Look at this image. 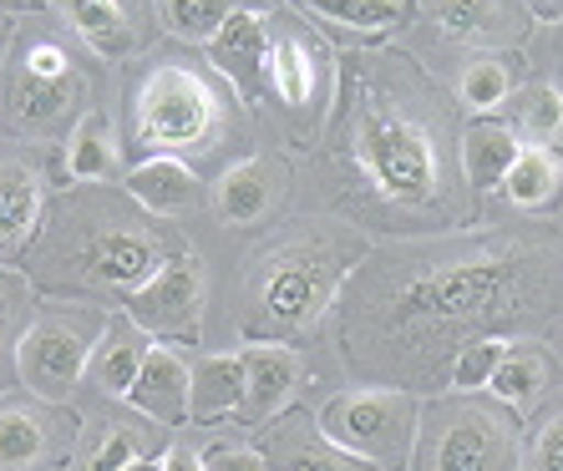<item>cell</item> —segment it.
Returning <instances> with one entry per match:
<instances>
[{"label": "cell", "mask_w": 563, "mask_h": 471, "mask_svg": "<svg viewBox=\"0 0 563 471\" xmlns=\"http://www.w3.org/2000/svg\"><path fill=\"white\" fill-rule=\"evenodd\" d=\"M559 385H563V355L553 350V340L528 335V340H508V355H503L487 395H498L503 406H512L518 416H533Z\"/></svg>", "instance_id": "21"}, {"label": "cell", "mask_w": 563, "mask_h": 471, "mask_svg": "<svg viewBox=\"0 0 563 471\" xmlns=\"http://www.w3.org/2000/svg\"><path fill=\"white\" fill-rule=\"evenodd\" d=\"M41 5H52V0H0V11H41Z\"/></svg>", "instance_id": "42"}, {"label": "cell", "mask_w": 563, "mask_h": 471, "mask_svg": "<svg viewBox=\"0 0 563 471\" xmlns=\"http://www.w3.org/2000/svg\"><path fill=\"white\" fill-rule=\"evenodd\" d=\"M289 198V162L279 153H250L213 183V213L234 228H254Z\"/></svg>", "instance_id": "17"}, {"label": "cell", "mask_w": 563, "mask_h": 471, "mask_svg": "<svg viewBox=\"0 0 563 471\" xmlns=\"http://www.w3.org/2000/svg\"><path fill=\"white\" fill-rule=\"evenodd\" d=\"M36 294L26 269L0 263V401H11L21 391V340H26L31 319H36Z\"/></svg>", "instance_id": "24"}, {"label": "cell", "mask_w": 563, "mask_h": 471, "mask_svg": "<svg viewBox=\"0 0 563 471\" xmlns=\"http://www.w3.org/2000/svg\"><path fill=\"white\" fill-rule=\"evenodd\" d=\"M523 471H563V385L523 416Z\"/></svg>", "instance_id": "34"}, {"label": "cell", "mask_w": 563, "mask_h": 471, "mask_svg": "<svg viewBox=\"0 0 563 471\" xmlns=\"http://www.w3.org/2000/svg\"><path fill=\"white\" fill-rule=\"evenodd\" d=\"M77 420L66 416L62 406L52 401H0V467L5 471H31V467H46L66 451V446H77Z\"/></svg>", "instance_id": "16"}, {"label": "cell", "mask_w": 563, "mask_h": 471, "mask_svg": "<svg viewBox=\"0 0 563 471\" xmlns=\"http://www.w3.org/2000/svg\"><path fill=\"white\" fill-rule=\"evenodd\" d=\"M112 314L87 300H52L41 304L21 340V391L36 401L66 406L77 385L87 380L97 345H102Z\"/></svg>", "instance_id": "8"}, {"label": "cell", "mask_w": 563, "mask_h": 471, "mask_svg": "<svg viewBox=\"0 0 563 471\" xmlns=\"http://www.w3.org/2000/svg\"><path fill=\"white\" fill-rule=\"evenodd\" d=\"M147 350H153L147 329L132 325L128 314H112V325H107L102 345H97L92 366H87V385L102 391L107 401H128V391H132V380H137V370H143Z\"/></svg>", "instance_id": "25"}, {"label": "cell", "mask_w": 563, "mask_h": 471, "mask_svg": "<svg viewBox=\"0 0 563 471\" xmlns=\"http://www.w3.org/2000/svg\"><path fill=\"white\" fill-rule=\"evenodd\" d=\"M11 41H15V26H11V11H0V66L11 56Z\"/></svg>", "instance_id": "39"}, {"label": "cell", "mask_w": 563, "mask_h": 471, "mask_svg": "<svg viewBox=\"0 0 563 471\" xmlns=\"http://www.w3.org/2000/svg\"><path fill=\"white\" fill-rule=\"evenodd\" d=\"M264 81L279 97L285 112L310 117L314 106L325 102L330 87V46L305 26L289 5L269 11V61H264Z\"/></svg>", "instance_id": "11"}, {"label": "cell", "mask_w": 563, "mask_h": 471, "mask_svg": "<svg viewBox=\"0 0 563 471\" xmlns=\"http://www.w3.org/2000/svg\"><path fill=\"white\" fill-rule=\"evenodd\" d=\"M503 355H508V340H477L457 355V366H452V391H487L493 375H498Z\"/></svg>", "instance_id": "35"}, {"label": "cell", "mask_w": 563, "mask_h": 471, "mask_svg": "<svg viewBox=\"0 0 563 471\" xmlns=\"http://www.w3.org/2000/svg\"><path fill=\"white\" fill-rule=\"evenodd\" d=\"M452 97L407 52H351L325 122L341 203L366 234H457L477 213Z\"/></svg>", "instance_id": "2"}, {"label": "cell", "mask_w": 563, "mask_h": 471, "mask_svg": "<svg viewBox=\"0 0 563 471\" xmlns=\"http://www.w3.org/2000/svg\"><path fill=\"white\" fill-rule=\"evenodd\" d=\"M97 102L92 61L62 21L15 26L0 66V132L11 143H66Z\"/></svg>", "instance_id": "6"}, {"label": "cell", "mask_w": 563, "mask_h": 471, "mask_svg": "<svg viewBox=\"0 0 563 471\" xmlns=\"http://www.w3.org/2000/svg\"><path fill=\"white\" fill-rule=\"evenodd\" d=\"M289 5H300L351 36H386L401 26V0H289Z\"/></svg>", "instance_id": "31"}, {"label": "cell", "mask_w": 563, "mask_h": 471, "mask_svg": "<svg viewBox=\"0 0 563 471\" xmlns=\"http://www.w3.org/2000/svg\"><path fill=\"white\" fill-rule=\"evenodd\" d=\"M254 446L275 471H376L371 461L351 457L345 446L330 441L325 426H320V411L310 406L279 411L269 426L254 431Z\"/></svg>", "instance_id": "15"}, {"label": "cell", "mask_w": 563, "mask_h": 471, "mask_svg": "<svg viewBox=\"0 0 563 471\" xmlns=\"http://www.w3.org/2000/svg\"><path fill=\"white\" fill-rule=\"evenodd\" d=\"M198 457H203V471H275L260 446H239V441H209Z\"/></svg>", "instance_id": "36"}, {"label": "cell", "mask_w": 563, "mask_h": 471, "mask_svg": "<svg viewBox=\"0 0 563 471\" xmlns=\"http://www.w3.org/2000/svg\"><path fill=\"white\" fill-rule=\"evenodd\" d=\"M184 249V238L157 213H147L128 188L71 183L46 209V223L26 254V274L41 294L56 300H128Z\"/></svg>", "instance_id": "3"}, {"label": "cell", "mask_w": 563, "mask_h": 471, "mask_svg": "<svg viewBox=\"0 0 563 471\" xmlns=\"http://www.w3.org/2000/svg\"><path fill=\"white\" fill-rule=\"evenodd\" d=\"M128 406L137 416L157 420V426L178 431L184 420H194V366L178 350H168V345H153L137 380H132Z\"/></svg>", "instance_id": "20"}, {"label": "cell", "mask_w": 563, "mask_h": 471, "mask_svg": "<svg viewBox=\"0 0 563 471\" xmlns=\"http://www.w3.org/2000/svg\"><path fill=\"white\" fill-rule=\"evenodd\" d=\"M498 117L508 122L523 143L553 147V137L563 132V92L553 81H523V87H512V97L498 106Z\"/></svg>", "instance_id": "30"}, {"label": "cell", "mask_w": 563, "mask_h": 471, "mask_svg": "<svg viewBox=\"0 0 563 471\" xmlns=\"http://www.w3.org/2000/svg\"><path fill=\"white\" fill-rule=\"evenodd\" d=\"M203 56H209V66L244 102H254L260 87H269V81H264V61H269V11H260V5L234 11L223 21L219 36L203 46Z\"/></svg>", "instance_id": "19"}, {"label": "cell", "mask_w": 563, "mask_h": 471, "mask_svg": "<svg viewBox=\"0 0 563 471\" xmlns=\"http://www.w3.org/2000/svg\"><path fill=\"white\" fill-rule=\"evenodd\" d=\"M563 325V223H487L386 238L330 310L335 355L355 385L442 395L477 340H549Z\"/></svg>", "instance_id": "1"}, {"label": "cell", "mask_w": 563, "mask_h": 471, "mask_svg": "<svg viewBox=\"0 0 563 471\" xmlns=\"http://www.w3.org/2000/svg\"><path fill=\"white\" fill-rule=\"evenodd\" d=\"M244 350H213L194 360V420H229L244 406Z\"/></svg>", "instance_id": "28"}, {"label": "cell", "mask_w": 563, "mask_h": 471, "mask_svg": "<svg viewBox=\"0 0 563 471\" xmlns=\"http://www.w3.org/2000/svg\"><path fill=\"white\" fill-rule=\"evenodd\" d=\"M407 471H523V416L487 391L427 395Z\"/></svg>", "instance_id": "7"}, {"label": "cell", "mask_w": 563, "mask_h": 471, "mask_svg": "<svg viewBox=\"0 0 563 471\" xmlns=\"http://www.w3.org/2000/svg\"><path fill=\"white\" fill-rule=\"evenodd\" d=\"M523 153V137L508 127L503 117H472L462 127V172H467L472 193H498L508 183L512 162Z\"/></svg>", "instance_id": "23"}, {"label": "cell", "mask_w": 563, "mask_h": 471, "mask_svg": "<svg viewBox=\"0 0 563 471\" xmlns=\"http://www.w3.org/2000/svg\"><path fill=\"white\" fill-rule=\"evenodd\" d=\"M52 15L97 61L137 56L153 41V26H157L153 0H52Z\"/></svg>", "instance_id": "13"}, {"label": "cell", "mask_w": 563, "mask_h": 471, "mask_svg": "<svg viewBox=\"0 0 563 471\" xmlns=\"http://www.w3.org/2000/svg\"><path fill=\"white\" fill-rule=\"evenodd\" d=\"M163 471H203V457H198V451H188V446H173L168 467H163Z\"/></svg>", "instance_id": "38"}, {"label": "cell", "mask_w": 563, "mask_h": 471, "mask_svg": "<svg viewBox=\"0 0 563 471\" xmlns=\"http://www.w3.org/2000/svg\"><path fill=\"white\" fill-rule=\"evenodd\" d=\"M122 162H128V153H122L118 122L102 106H92L77 122V132L66 137V178L71 183H118V172H128Z\"/></svg>", "instance_id": "26"}, {"label": "cell", "mask_w": 563, "mask_h": 471, "mask_svg": "<svg viewBox=\"0 0 563 471\" xmlns=\"http://www.w3.org/2000/svg\"><path fill=\"white\" fill-rule=\"evenodd\" d=\"M173 431L147 416H122V411H102L87 420V431L77 436V461L71 471H128L132 461L168 451Z\"/></svg>", "instance_id": "18"}, {"label": "cell", "mask_w": 563, "mask_h": 471, "mask_svg": "<svg viewBox=\"0 0 563 471\" xmlns=\"http://www.w3.org/2000/svg\"><path fill=\"white\" fill-rule=\"evenodd\" d=\"M421 21L437 31V41L483 56L493 46H518L533 15L523 0H421Z\"/></svg>", "instance_id": "14"}, {"label": "cell", "mask_w": 563, "mask_h": 471, "mask_svg": "<svg viewBox=\"0 0 563 471\" xmlns=\"http://www.w3.org/2000/svg\"><path fill=\"white\" fill-rule=\"evenodd\" d=\"M122 188H128L147 213L157 218H178L198 203V172L178 157H153V162H132L122 172Z\"/></svg>", "instance_id": "27"}, {"label": "cell", "mask_w": 563, "mask_h": 471, "mask_svg": "<svg viewBox=\"0 0 563 471\" xmlns=\"http://www.w3.org/2000/svg\"><path fill=\"white\" fill-rule=\"evenodd\" d=\"M239 102L234 87L209 61L184 52H157L128 81L122 106V153L132 162L178 157L188 168H203L234 143Z\"/></svg>", "instance_id": "5"}, {"label": "cell", "mask_w": 563, "mask_h": 471, "mask_svg": "<svg viewBox=\"0 0 563 471\" xmlns=\"http://www.w3.org/2000/svg\"><path fill=\"white\" fill-rule=\"evenodd\" d=\"M168 451H173V446H168ZM168 451H153V457H143V461H132V467H128V471H163V467H168Z\"/></svg>", "instance_id": "40"}, {"label": "cell", "mask_w": 563, "mask_h": 471, "mask_svg": "<svg viewBox=\"0 0 563 471\" xmlns=\"http://www.w3.org/2000/svg\"><path fill=\"white\" fill-rule=\"evenodd\" d=\"M244 5H250V0H157L168 36L188 41V46H209L223 31V21L234 11H244Z\"/></svg>", "instance_id": "32"}, {"label": "cell", "mask_w": 563, "mask_h": 471, "mask_svg": "<svg viewBox=\"0 0 563 471\" xmlns=\"http://www.w3.org/2000/svg\"><path fill=\"white\" fill-rule=\"evenodd\" d=\"M366 254V228L351 223L300 218L279 228L244 263V300H239L244 345H289L320 329Z\"/></svg>", "instance_id": "4"}, {"label": "cell", "mask_w": 563, "mask_h": 471, "mask_svg": "<svg viewBox=\"0 0 563 471\" xmlns=\"http://www.w3.org/2000/svg\"><path fill=\"white\" fill-rule=\"evenodd\" d=\"M52 209V168L26 143H0V263L26 259Z\"/></svg>", "instance_id": "12"}, {"label": "cell", "mask_w": 563, "mask_h": 471, "mask_svg": "<svg viewBox=\"0 0 563 471\" xmlns=\"http://www.w3.org/2000/svg\"><path fill=\"white\" fill-rule=\"evenodd\" d=\"M203 304H209V274L194 249L173 254L137 294L122 300V314L143 325L157 340H198L203 335Z\"/></svg>", "instance_id": "10"}, {"label": "cell", "mask_w": 563, "mask_h": 471, "mask_svg": "<svg viewBox=\"0 0 563 471\" xmlns=\"http://www.w3.org/2000/svg\"><path fill=\"white\" fill-rule=\"evenodd\" d=\"M553 87L563 92V31H559V41H553Z\"/></svg>", "instance_id": "41"}, {"label": "cell", "mask_w": 563, "mask_h": 471, "mask_svg": "<svg viewBox=\"0 0 563 471\" xmlns=\"http://www.w3.org/2000/svg\"><path fill=\"white\" fill-rule=\"evenodd\" d=\"M503 198H508L518 213H553L563 203V157L553 147H533L523 143L518 162H512L508 183H503Z\"/></svg>", "instance_id": "29"}, {"label": "cell", "mask_w": 563, "mask_h": 471, "mask_svg": "<svg viewBox=\"0 0 563 471\" xmlns=\"http://www.w3.org/2000/svg\"><path fill=\"white\" fill-rule=\"evenodd\" d=\"M508 97H512V61H508V56L483 52V56H472V61L462 66V77H457V102L467 106V112L487 117V112H498Z\"/></svg>", "instance_id": "33"}, {"label": "cell", "mask_w": 563, "mask_h": 471, "mask_svg": "<svg viewBox=\"0 0 563 471\" xmlns=\"http://www.w3.org/2000/svg\"><path fill=\"white\" fill-rule=\"evenodd\" d=\"M528 15L533 21H543V26H553V21H563V0H523Z\"/></svg>", "instance_id": "37"}, {"label": "cell", "mask_w": 563, "mask_h": 471, "mask_svg": "<svg viewBox=\"0 0 563 471\" xmlns=\"http://www.w3.org/2000/svg\"><path fill=\"white\" fill-rule=\"evenodd\" d=\"M320 426L335 446L351 457L371 461L376 471H407L417 451L421 426V395L411 391H380V385H355L335 391L320 406Z\"/></svg>", "instance_id": "9"}, {"label": "cell", "mask_w": 563, "mask_h": 471, "mask_svg": "<svg viewBox=\"0 0 563 471\" xmlns=\"http://www.w3.org/2000/svg\"><path fill=\"white\" fill-rule=\"evenodd\" d=\"M244 370H250V385H244V406H239V420L244 426H269L279 411H289L295 391H300V355L289 345H244Z\"/></svg>", "instance_id": "22"}]
</instances>
